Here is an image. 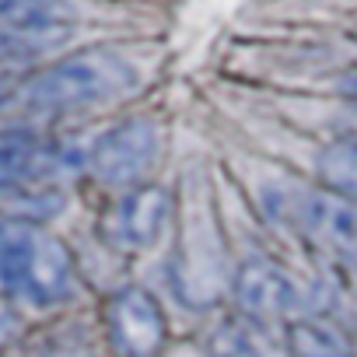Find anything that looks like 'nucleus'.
<instances>
[{
  "label": "nucleus",
  "instance_id": "f257e3e1",
  "mask_svg": "<svg viewBox=\"0 0 357 357\" xmlns=\"http://www.w3.org/2000/svg\"><path fill=\"white\" fill-rule=\"evenodd\" d=\"M137 88V67L116 50H84L39 70L18 91V105L36 116H63L123 98Z\"/></svg>",
  "mask_w": 357,
  "mask_h": 357
},
{
  "label": "nucleus",
  "instance_id": "f03ea898",
  "mask_svg": "<svg viewBox=\"0 0 357 357\" xmlns=\"http://www.w3.org/2000/svg\"><path fill=\"white\" fill-rule=\"evenodd\" d=\"M70 168V154L36 130H0V204L22 221L50 218L63 207L56 178Z\"/></svg>",
  "mask_w": 357,
  "mask_h": 357
},
{
  "label": "nucleus",
  "instance_id": "7ed1b4c3",
  "mask_svg": "<svg viewBox=\"0 0 357 357\" xmlns=\"http://www.w3.org/2000/svg\"><path fill=\"white\" fill-rule=\"evenodd\" d=\"M0 284L29 305H60L74 294V259L67 245L32 221L0 225Z\"/></svg>",
  "mask_w": 357,
  "mask_h": 357
},
{
  "label": "nucleus",
  "instance_id": "20e7f679",
  "mask_svg": "<svg viewBox=\"0 0 357 357\" xmlns=\"http://www.w3.org/2000/svg\"><path fill=\"white\" fill-rule=\"evenodd\" d=\"M81 29L74 0H0V56L29 63L63 50Z\"/></svg>",
  "mask_w": 357,
  "mask_h": 357
},
{
  "label": "nucleus",
  "instance_id": "39448f33",
  "mask_svg": "<svg viewBox=\"0 0 357 357\" xmlns=\"http://www.w3.org/2000/svg\"><path fill=\"white\" fill-rule=\"evenodd\" d=\"M161 154V133L151 119L133 116L109 126L88 151V168L105 186H140V178L154 168Z\"/></svg>",
  "mask_w": 357,
  "mask_h": 357
},
{
  "label": "nucleus",
  "instance_id": "423d86ee",
  "mask_svg": "<svg viewBox=\"0 0 357 357\" xmlns=\"http://www.w3.org/2000/svg\"><path fill=\"white\" fill-rule=\"evenodd\" d=\"M105 336L116 357H158L168 340L158 298L144 287L116 291L105 305Z\"/></svg>",
  "mask_w": 357,
  "mask_h": 357
},
{
  "label": "nucleus",
  "instance_id": "0eeeda50",
  "mask_svg": "<svg viewBox=\"0 0 357 357\" xmlns=\"http://www.w3.org/2000/svg\"><path fill=\"white\" fill-rule=\"evenodd\" d=\"M298 231L329 259L357 263V204L319 186L294 204Z\"/></svg>",
  "mask_w": 357,
  "mask_h": 357
},
{
  "label": "nucleus",
  "instance_id": "6e6552de",
  "mask_svg": "<svg viewBox=\"0 0 357 357\" xmlns=\"http://www.w3.org/2000/svg\"><path fill=\"white\" fill-rule=\"evenodd\" d=\"M172 218V200L158 186H133L112 200L102 214V238L119 252L151 249Z\"/></svg>",
  "mask_w": 357,
  "mask_h": 357
},
{
  "label": "nucleus",
  "instance_id": "1a4fd4ad",
  "mask_svg": "<svg viewBox=\"0 0 357 357\" xmlns=\"http://www.w3.org/2000/svg\"><path fill=\"white\" fill-rule=\"evenodd\" d=\"M235 301H238L242 315L266 326V322L287 319L301 308V284L287 266H280L266 256H256V259L238 266Z\"/></svg>",
  "mask_w": 357,
  "mask_h": 357
},
{
  "label": "nucleus",
  "instance_id": "9d476101",
  "mask_svg": "<svg viewBox=\"0 0 357 357\" xmlns=\"http://www.w3.org/2000/svg\"><path fill=\"white\" fill-rule=\"evenodd\" d=\"M204 357H273V350L263 333V322L238 312V315L221 319L211 329L204 343Z\"/></svg>",
  "mask_w": 357,
  "mask_h": 357
},
{
  "label": "nucleus",
  "instance_id": "9b49d317",
  "mask_svg": "<svg viewBox=\"0 0 357 357\" xmlns=\"http://www.w3.org/2000/svg\"><path fill=\"white\" fill-rule=\"evenodd\" d=\"M287 357H354V343L326 319H294L287 326Z\"/></svg>",
  "mask_w": 357,
  "mask_h": 357
},
{
  "label": "nucleus",
  "instance_id": "f8f14e48",
  "mask_svg": "<svg viewBox=\"0 0 357 357\" xmlns=\"http://www.w3.org/2000/svg\"><path fill=\"white\" fill-rule=\"evenodd\" d=\"M319 175H322L326 190L357 204V133L333 140L319 154Z\"/></svg>",
  "mask_w": 357,
  "mask_h": 357
},
{
  "label": "nucleus",
  "instance_id": "ddd939ff",
  "mask_svg": "<svg viewBox=\"0 0 357 357\" xmlns=\"http://www.w3.org/2000/svg\"><path fill=\"white\" fill-rule=\"evenodd\" d=\"M22 329V319H18V312L8 305V301H0V347H4L15 333Z\"/></svg>",
  "mask_w": 357,
  "mask_h": 357
},
{
  "label": "nucleus",
  "instance_id": "4468645a",
  "mask_svg": "<svg viewBox=\"0 0 357 357\" xmlns=\"http://www.w3.org/2000/svg\"><path fill=\"white\" fill-rule=\"evenodd\" d=\"M340 91H343V102L350 105V112L357 116V67L343 74V81H340Z\"/></svg>",
  "mask_w": 357,
  "mask_h": 357
}]
</instances>
